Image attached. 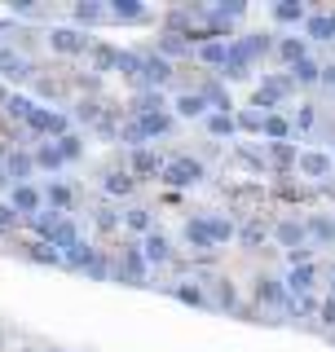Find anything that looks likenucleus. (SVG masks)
Returning a JSON list of instances; mask_svg holds the SVG:
<instances>
[{
    "mask_svg": "<svg viewBox=\"0 0 335 352\" xmlns=\"http://www.w3.org/2000/svg\"><path fill=\"white\" fill-rule=\"evenodd\" d=\"M172 53H185V40H181V36H172V31H168V36L159 40V58H172Z\"/></svg>",
    "mask_w": 335,
    "mask_h": 352,
    "instance_id": "obj_48",
    "label": "nucleus"
},
{
    "mask_svg": "<svg viewBox=\"0 0 335 352\" xmlns=\"http://www.w3.org/2000/svg\"><path fill=\"white\" fill-rule=\"evenodd\" d=\"M314 282H318V264H305V269H292L287 273V282H283V291L292 295H300V300H309V291H314Z\"/></svg>",
    "mask_w": 335,
    "mask_h": 352,
    "instance_id": "obj_10",
    "label": "nucleus"
},
{
    "mask_svg": "<svg viewBox=\"0 0 335 352\" xmlns=\"http://www.w3.org/2000/svg\"><path fill=\"white\" fill-rule=\"evenodd\" d=\"M331 40H335V14H331Z\"/></svg>",
    "mask_w": 335,
    "mask_h": 352,
    "instance_id": "obj_60",
    "label": "nucleus"
},
{
    "mask_svg": "<svg viewBox=\"0 0 335 352\" xmlns=\"http://www.w3.org/2000/svg\"><path fill=\"white\" fill-rule=\"evenodd\" d=\"M256 300H261L265 308H274V313H292V317L300 313L296 300L283 291V282H278V278H261V282H256Z\"/></svg>",
    "mask_w": 335,
    "mask_h": 352,
    "instance_id": "obj_3",
    "label": "nucleus"
},
{
    "mask_svg": "<svg viewBox=\"0 0 335 352\" xmlns=\"http://www.w3.org/2000/svg\"><path fill=\"white\" fill-rule=\"evenodd\" d=\"M58 154H62V163L66 159H80V154H84V141L75 137V132H66V137H58Z\"/></svg>",
    "mask_w": 335,
    "mask_h": 352,
    "instance_id": "obj_39",
    "label": "nucleus"
},
{
    "mask_svg": "<svg viewBox=\"0 0 335 352\" xmlns=\"http://www.w3.org/2000/svg\"><path fill=\"white\" fill-rule=\"evenodd\" d=\"M318 80L327 84V88H335V62H331V66H322V71H318Z\"/></svg>",
    "mask_w": 335,
    "mask_h": 352,
    "instance_id": "obj_57",
    "label": "nucleus"
},
{
    "mask_svg": "<svg viewBox=\"0 0 335 352\" xmlns=\"http://www.w3.org/2000/svg\"><path fill=\"white\" fill-rule=\"evenodd\" d=\"M261 124H265V115H256V110H243L234 119V128H243V132H261Z\"/></svg>",
    "mask_w": 335,
    "mask_h": 352,
    "instance_id": "obj_47",
    "label": "nucleus"
},
{
    "mask_svg": "<svg viewBox=\"0 0 335 352\" xmlns=\"http://www.w3.org/2000/svg\"><path fill=\"white\" fill-rule=\"evenodd\" d=\"M31 163H36V168H49V172H58V168H62V154H58V146H36V154H31Z\"/></svg>",
    "mask_w": 335,
    "mask_h": 352,
    "instance_id": "obj_34",
    "label": "nucleus"
},
{
    "mask_svg": "<svg viewBox=\"0 0 335 352\" xmlns=\"http://www.w3.org/2000/svg\"><path fill=\"white\" fill-rule=\"evenodd\" d=\"M261 132H265L270 141H292V119H287V115H265Z\"/></svg>",
    "mask_w": 335,
    "mask_h": 352,
    "instance_id": "obj_24",
    "label": "nucleus"
},
{
    "mask_svg": "<svg viewBox=\"0 0 335 352\" xmlns=\"http://www.w3.org/2000/svg\"><path fill=\"white\" fill-rule=\"evenodd\" d=\"M296 124H300V128H305V132H309V128H314V124H318V115H314V106H300V115H296Z\"/></svg>",
    "mask_w": 335,
    "mask_h": 352,
    "instance_id": "obj_53",
    "label": "nucleus"
},
{
    "mask_svg": "<svg viewBox=\"0 0 335 352\" xmlns=\"http://www.w3.org/2000/svg\"><path fill=\"white\" fill-rule=\"evenodd\" d=\"M247 66H252L247 40H230V58H225V66H221V75H225V80H243V75H247Z\"/></svg>",
    "mask_w": 335,
    "mask_h": 352,
    "instance_id": "obj_9",
    "label": "nucleus"
},
{
    "mask_svg": "<svg viewBox=\"0 0 335 352\" xmlns=\"http://www.w3.org/2000/svg\"><path fill=\"white\" fill-rule=\"evenodd\" d=\"M270 159L278 163V168H296V159H300V150L292 146V141H270Z\"/></svg>",
    "mask_w": 335,
    "mask_h": 352,
    "instance_id": "obj_30",
    "label": "nucleus"
},
{
    "mask_svg": "<svg viewBox=\"0 0 335 352\" xmlns=\"http://www.w3.org/2000/svg\"><path fill=\"white\" fill-rule=\"evenodd\" d=\"M296 168L309 176V181H327L331 176V154H322V150H305L296 159Z\"/></svg>",
    "mask_w": 335,
    "mask_h": 352,
    "instance_id": "obj_11",
    "label": "nucleus"
},
{
    "mask_svg": "<svg viewBox=\"0 0 335 352\" xmlns=\"http://www.w3.org/2000/svg\"><path fill=\"white\" fill-rule=\"evenodd\" d=\"M176 115H181V119H199V115H207L203 93H185V97H176Z\"/></svg>",
    "mask_w": 335,
    "mask_h": 352,
    "instance_id": "obj_26",
    "label": "nucleus"
},
{
    "mask_svg": "<svg viewBox=\"0 0 335 352\" xmlns=\"http://www.w3.org/2000/svg\"><path fill=\"white\" fill-rule=\"evenodd\" d=\"M0 80H14V84L31 80L27 58H22V53H14V49H0Z\"/></svg>",
    "mask_w": 335,
    "mask_h": 352,
    "instance_id": "obj_13",
    "label": "nucleus"
},
{
    "mask_svg": "<svg viewBox=\"0 0 335 352\" xmlns=\"http://www.w3.org/2000/svg\"><path fill=\"white\" fill-rule=\"evenodd\" d=\"M124 225L132 229V234H150V212H146V207H137V212L124 216Z\"/></svg>",
    "mask_w": 335,
    "mask_h": 352,
    "instance_id": "obj_45",
    "label": "nucleus"
},
{
    "mask_svg": "<svg viewBox=\"0 0 335 352\" xmlns=\"http://www.w3.org/2000/svg\"><path fill=\"white\" fill-rule=\"evenodd\" d=\"M115 71L137 80V75H141V53H119V58H115Z\"/></svg>",
    "mask_w": 335,
    "mask_h": 352,
    "instance_id": "obj_41",
    "label": "nucleus"
},
{
    "mask_svg": "<svg viewBox=\"0 0 335 352\" xmlns=\"http://www.w3.org/2000/svg\"><path fill=\"white\" fill-rule=\"evenodd\" d=\"M207 132L212 137H234V132H238L234 128V115H207Z\"/></svg>",
    "mask_w": 335,
    "mask_h": 352,
    "instance_id": "obj_40",
    "label": "nucleus"
},
{
    "mask_svg": "<svg viewBox=\"0 0 335 352\" xmlns=\"http://www.w3.org/2000/svg\"><path fill=\"white\" fill-rule=\"evenodd\" d=\"M163 172V159H154L150 150H132V181H137V176H159Z\"/></svg>",
    "mask_w": 335,
    "mask_h": 352,
    "instance_id": "obj_21",
    "label": "nucleus"
},
{
    "mask_svg": "<svg viewBox=\"0 0 335 352\" xmlns=\"http://www.w3.org/2000/svg\"><path fill=\"white\" fill-rule=\"evenodd\" d=\"M80 119H88V124H97V119H102V110H97V102H80Z\"/></svg>",
    "mask_w": 335,
    "mask_h": 352,
    "instance_id": "obj_54",
    "label": "nucleus"
},
{
    "mask_svg": "<svg viewBox=\"0 0 335 352\" xmlns=\"http://www.w3.org/2000/svg\"><path fill=\"white\" fill-rule=\"evenodd\" d=\"M27 260H36V264H62V256L49 247V242H27V251H22Z\"/></svg>",
    "mask_w": 335,
    "mask_h": 352,
    "instance_id": "obj_32",
    "label": "nucleus"
},
{
    "mask_svg": "<svg viewBox=\"0 0 335 352\" xmlns=\"http://www.w3.org/2000/svg\"><path fill=\"white\" fill-rule=\"evenodd\" d=\"M331 273H335V264H331Z\"/></svg>",
    "mask_w": 335,
    "mask_h": 352,
    "instance_id": "obj_61",
    "label": "nucleus"
},
{
    "mask_svg": "<svg viewBox=\"0 0 335 352\" xmlns=\"http://www.w3.org/2000/svg\"><path fill=\"white\" fill-rule=\"evenodd\" d=\"M106 18V5H97V0H80V5L71 9V27H93V22H102Z\"/></svg>",
    "mask_w": 335,
    "mask_h": 352,
    "instance_id": "obj_17",
    "label": "nucleus"
},
{
    "mask_svg": "<svg viewBox=\"0 0 335 352\" xmlns=\"http://www.w3.org/2000/svg\"><path fill=\"white\" fill-rule=\"evenodd\" d=\"M305 36L309 40H331V14H305Z\"/></svg>",
    "mask_w": 335,
    "mask_h": 352,
    "instance_id": "obj_28",
    "label": "nucleus"
},
{
    "mask_svg": "<svg viewBox=\"0 0 335 352\" xmlns=\"http://www.w3.org/2000/svg\"><path fill=\"white\" fill-rule=\"evenodd\" d=\"M115 137H119V141H124V146H132V150H146V137H141V128H137V124H132V119H128V124H124V128H115Z\"/></svg>",
    "mask_w": 335,
    "mask_h": 352,
    "instance_id": "obj_38",
    "label": "nucleus"
},
{
    "mask_svg": "<svg viewBox=\"0 0 335 352\" xmlns=\"http://www.w3.org/2000/svg\"><path fill=\"white\" fill-rule=\"evenodd\" d=\"M185 242H190V247H199V251L212 247V234H207L203 220H190V225H185Z\"/></svg>",
    "mask_w": 335,
    "mask_h": 352,
    "instance_id": "obj_33",
    "label": "nucleus"
},
{
    "mask_svg": "<svg viewBox=\"0 0 335 352\" xmlns=\"http://www.w3.org/2000/svg\"><path fill=\"white\" fill-rule=\"evenodd\" d=\"M141 115H163V93H154V88H141L137 102H132V119Z\"/></svg>",
    "mask_w": 335,
    "mask_h": 352,
    "instance_id": "obj_20",
    "label": "nucleus"
},
{
    "mask_svg": "<svg viewBox=\"0 0 335 352\" xmlns=\"http://www.w3.org/2000/svg\"><path fill=\"white\" fill-rule=\"evenodd\" d=\"M216 300L225 304V308H234V286L230 282H221V291H216Z\"/></svg>",
    "mask_w": 335,
    "mask_h": 352,
    "instance_id": "obj_56",
    "label": "nucleus"
},
{
    "mask_svg": "<svg viewBox=\"0 0 335 352\" xmlns=\"http://www.w3.org/2000/svg\"><path fill=\"white\" fill-rule=\"evenodd\" d=\"M93 256H97V247H88V242H75L71 251H62V264H66V269H88V264H93Z\"/></svg>",
    "mask_w": 335,
    "mask_h": 352,
    "instance_id": "obj_23",
    "label": "nucleus"
},
{
    "mask_svg": "<svg viewBox=\"0 0 335 352\" xmlns=\"http://www.w3.org/2000/svg\"><path fill=\"white\" fill-rule=\"evenodd\" d=\"M102 190L115 194V198H128L132 190H137V181H132L128 172H110V176H102Z\"/></svg>",
    "mask_w": 335,
    "mask_h": 352,
    "instance_id": "obj_25",
    "label": "nucleus"
},
{
    "mask_svg": "<svg viewBox=\"0 0 335 352\" xmlns=\"http://www.w3.org/2000/svg\"><path fill=\"white\" fill-rule=\"evenodd\" d=\"M137 251H141V260H146V264H168V260H172V242H168L163 234H146Z\"/></svg>",
    "mask_w": 335,
    "mask_h": 352,
    "instance_id": "obj_14",
    "label": "nucleus"
},
{
    "mask_svg": "<svg viewBox=\"0 0 335 352\" xmlns=\"http://www.w3.org/2000/svg\"><path fill=\"white\" fill-rule=\"evenodd\" d=\"M274 22H305V5H296V0H278V5H274Z\"/></svg>",
    "mask_w": 335,
    "mask_h": 352,
    "instance_id": "obj_35",
    "label": "nucleus"
},
{
    "mask_svg": "<svg viewBox=\"0 0 335 352\" xmlns=\"http://www.w3.org/2000/svg\"><path fill=\"white\" fill-rule=\"evenodd\" d=\"M159 176H163L168 185H176V190H185V185H199L207 172H203V163H199V159H185V154H181V159H168Z\"/></svg>",
    "mask_w": 335,
    "mask_h": 352,
    "instance_id": "obj_1",
    "label": "nucleus"
},
{
    "mask_svg": "<svg viewBox=\"0 0 335 352\" xmlns=\"http://www.w3.org/2000/svg\"><path fill=\"white\" fill-rule=\"evenodd\" d=\"M88 49H93V58H97V71H110L115 58H119V49H110V44H88Z\"/></svg>",
    "mask_w": 335,
    "mask_h": 352,
    "instance_id": "obj_43",
    "label": "nucleus"
},
{
    "mask_svg": "<svg viewBox=\"0 0 335 352\" xmlns=\"http://www.w3.org/2000/svg\"><path fill=\"white\" fill-rule=\"evenodd\" d=\"M234 234H238V242H243V247H261V242H265V225H256V220H252V225L234 229Z\"/></svg>",
    "mask_w": 335,
    "mask_h": 352,
    "instance_id": "obj_42",
    "label": "nucleus"
},
{
    "mask_svg": "<svg viewBox=\"0 0 335 352\" xmlns=\"http://www.w3.org/2000/svg\"><path fill=\"white\" fill-rule=\"evenodd\" d=\"M172 295H176L181 304H194V308H203V304H207V295L199 291V286H172Z\"/></svg>",
    "mask_w": 335,
    "mask_h": 352,
    "instance_id": "obj_44",
    "label": "nucleus"
},
{
    "mask_svg": "<svg viewBox=\"0 0 335 352\" xmlns=\"http://www.w3.org/2000/svg\"><path fill=\"white\" fill-rule=\"evenodd\" d=\"M36 137H66V115L62 110H44V106H31V115L22 119Z\"/></svg>",
    "mask_w": 335,
    "mask_h": 352,
    "instance_id": "obj_2",
    "label": "nucleus"
},
{
    "mask_svg": "<svg viewBox=\"0 0 335 352\" xmlns=\"http://www.w3.org/2000/svg\"><path fill=\"white\" fill-rule=\"evenodd\" d=\"M305 234H314L318 242H335V220L318 216V220H309V225H305Z\"/></svg>",
    "mask_w": 335,
    "mask_h": 352,
    "instance_id": "obj_36",
    "label": "nucleus"
},
{
    "mask_svg": "<svg viewBox=\"0 0 335 352\" xmlns=\"http://www.w3.org/2000/svg\"><path fill=\"white\" fill-rule=\"evenodd\" d=\"M5 97H9V93H5V84H0V106H5Z\"/></svg>",
    "mask_w": 335,
    "mask_h": 352,
    "instance_id": "obj_59",
    "label": "nucleus"
},
{
    "mask_svg": "<svg viewBox=\"0 0 335 352\" xmlns=\"http://www.w3.org/2000/svg\"><path fill=\"white\" fill-rule=\"evenodd\" d=\"M88 44L93 40H88V31H80V27H53L49 31V49L53 53H71L75 58V53H88Z\"/></svg>",
    "mask_w": 335,
    "mask_h": 352,
    "instance_id": "obj_4",
    "label": "nucleus"
},
{
    "mask_svg": "<svg viewBox=\"0 0 335 352\" xmlns=\"http://www.w3.org/2000/svg\"><path fill=\"white\" fill-rule=\"evenodd\" d=\"M44 242H49V247H53V251L62 256V251H71L75 242H80V229H75V220H71V216H62L58 225L49 229V238H44Z\"/></svg>",
    "mask_w": 335,
    "mask_h": 352,
    "instance_id": "obj_12",
    "label": "nucleus"
},
{
    "mask_svg": "<svg viewBox=\"0 0 335 352\" xmlns=\"http://www.w3.org/2000/svg\"><path fill=\"white\" fill-rule=\"evenodd\" d=\"M203 225H207V234H212V247H221V242L234 238V220L230 216H207Z\"/></svg>",
    "mask_w": 335,
    "mask_h": 352,
    "instance_id": "obj_27",
    "label": "nucleus"
},
{
    "mask_svg": "<svg viewBox=\"0 0 335 352\" xmlns=\"http://www.w3.org/2000/svg\"><path fill=\"white\" fill-rule=\"evenodd\" d=\"M9 207H14L18 216H36L40 207H44L40 185H14V190H9Z\"/></svg>",
    "mask_w": 335,
    "mask_h": 352,
    "instance_id": "obj_8",
    "label": "nucleus"
},
{
    "mask_svg": "<svg viewBox=\"0 0 335 352\" xmlns=\"http://www.w3.org/2000/svg\"><path fill=\"white\" fill-rule=\"evenodd\" d=\"M31 106H36V102H27V97H5V115H14V119H27L31 115Z\"/></svg>",
    "mask_w": 335,
    "mask_h": 352,
    "instance_id": "obj_46",
    "label": "nucleus"
},
{
    "mask_svg": "<svg viewBox=\"0 0 335 352\" xmlns=\"http://www.w3.org/2000/svg\"><path fill=\"white\" fill-rule=\"evenodd\" d=\"M40 198L49 203V212L66 216V212H71V203H75V190H71V185H62V181H53L49 190H40Z\"/></svg>",
    "mask_w": 335,
    "mask_h": 352,
    "instance_id": "obj_15",
    "label": "nucleus"
},
{
    "mask_svg": "<svg viewBox=\"0 0 335 352\" xmlns=\"http://www.w3.org/2000/svg\"><path fill=\"white\" fill-rule=\"evenodd\" d=\"M97 225H102V229H115V225H119V216L110 212V207H102V212H97Z\"/></svg>",
    "mask_w": 335,
    "mask_h": 352,
    "instance_id": "obj_55",
    "label": "nucleus"
},
{
    "mask_svg": "<svg viewBox=\"0 0 335 352\" xmlns=\"http://www.w3.org/2000/svg\"><path fill=\"white\" fill-rule=\"evenodd\" d=\"M84 273H88V278H97V282H106V278H110V264H106L102 256H93V264H88Z\"/></svg>",
    "mask_w": 335,
    "mask_h": 352,
    "instance_id": "obj_51",
    "label": "nucleus"
},
{
    "mask_svg": "<svg viewBox=\"0 0 335 352\" xmlns=\"http://www.w3.org/2000/svg\"><path fill=\"white\" fill-rule=\"evenodd\" d=\"M199 58L221 71V66H225V58H230V40H207V44H199Z\"/></svg>",
    "mask_w": 335,
    "mask_h": 352,
    "instance_id": "obj_22",
    "label": "nucleus"
},
{
    "mask_svg": "<svg viewBox=\"0 0 335 352\" xmlns=\"http://www.w3.org/2000/svg\"><path fill=\"white\" fill-rule=\"evenodd\" d=\"M141 84L146 88H154V93H159V88L172 80V62L168 58H159V53H141V75H137Z\"/></svg>",
    "mask_w": 335,
    "mask_h": 352,
    "instance_id": "obj_5",
    "label": "nucleus"
},
{
    "mask_svg": "<svg viewBox=\"0 0 335 352\" xmlns=\"http://www.w3.org/2000/svg\"><path fill=\"white\" fill-rule=\"evenodd\" d=\"M110 18H119V22H146L150 18V9L141 5V0H110Z\"/></svg>",
    "mask_w": 335,
    "mask_h": 352,
    "instance_id": "obj_16",
    "label": "nucleus"
},
{
    "mask_svg": "<svg viewBox=\"0 0 335 352\" xmlns=\"http://www.w3.org/2000/svg\"><path fill=\"white\" fill-rule=\"evenodd\" d=\"M322 322H327V326H335V300H327V304H322Z\"/></svg>",
    "mask_w": 335,
    "mask_h": 352,
    "instance_id": "obj_58",
    "label": "nucleus"
},
{
    "mask_svg": "<svg viewBox=\"0 0 335 352\" xmlns=\"http://www.w3.org/2000/svg\"><path fill=\"white\" fill-rule=\"evenodd\" d=\"M243 9H247V5H243V0H225V5H216V9H212V14H216V18H225V22H230V18H238V14H243Z\"/></svg>",
    "mask_w": 335,
    "mask_h": 352,
    "instance_id": "obj_49",
    "label": "nucleus"
},
{
    "mask_svg": "<svg viewBox=\"0 0 335 352\" xmlns=\"http://www.w3.org/2000/svg\"><path fill=\"white\" fill-rule=\"evenodd\" d=\"M58 212H49V207H40V216H31V229H36V238H49V229L58 225Z\"/></svg>",
    "mask_w": 335,
    "mask_h": 352,
    "instance_id": "obj_37",
    "label": "nucleus"
},
{
    "mask_svg": "<svg viewBox=\"0 0 335 352\" xmlns=\"http://www.w3.org/2000/svg\"><path fill=\"white\" fill-rule=\"evenodd\" d=\"M274 238L283 242L287 251H296V247H305V238H309V234H305V225H300V220H283V225L274 229Z\"/></svg>",
    "mask_w": 335,
    "mask_h": 352,
    "instance_id": "obj_19",
    "label": "nucleus"
},
{
    "mask_svg": "<svg viewBox=\"0 0 335 352\" xmlns=\"http://www.w3.org/2000/svg\"><path fill=\"white\" fill-rule=\"evenodd\" d=\"M318 71H322V66H318L314 58H300V62L292 66V75H287V80H292V84H314Z\"/></svg>",
    "mask_w": 335,
    "mask_h": 352,
    "instance_id": "obj_31",
    "label": "nucleus"
},
{
    "mask_svg": "<svg viewBox=\"0 0 335 352\" xmlns=\"http://www.w3.org/2000/svg\"><path fill=\"white\" fill-rule=\"evenodd\" d=\"M132 124H137L141 128V137H168V132H172V115H168V110H163V115H141V119H132Z\"/></svg>",
    "mask_w": 335,
    "mask_h": 352,
    "instance_id": "obj_18",
    "label": "nucleus"
},
{
    "mask_svg": "<svg viewBox=\"0 0 335 352\" xmlns=\"http://www.w3.org/2000/svg\"><path fill=\"white\" fill-rule=\"evenodd\" d=\"M287 260H292V269H305V264H314V247H296V251H287Z\"/></svg>",
    "mask_w": 335,
    "mask_h": 352,
    "instance_id": "obj_50",
    "label": "nucleus"
},
{
    "mask_svg": "<svg viewBox=\"0 0 335 352\" xmlns=\"http://www.w3.org/2000/svg\"><path fill=\"white\" fill-rule=\"evenodd\" d=\"M274 49H278V58H283V62H300V58H309V49H305V40H296V36H287V40H278L274 44Z\"/></svg>",
    "mask_w": 335,
    "mask_h": 352,
    "instance_id": "obj_29",
    "label": "nucleus"
},
{
    "mask_svg": "<svg viewBox=\"0 0 335 352\" xmlns=\"http://www.w3.org/2000/svg\"><path fill=\"white\" fill-rule=\"evenodd\" d=\"M146 273H150V264L141 260V251H137V247H128V251H124V260H119V269H115V278L124 282V286H146Z\"/></svg>",
    "mask_w": 335,
    "mask_h": 352,
    "instance_id": "obj_7",
    "label": "nucleus"
},
{
    "mask_svg": "<svg viewBox=\"0 0 335 352\" xmlns=\"http://www.w3.org/2000/svg\"><path fill=\"white\" fill-rule=\"evenodd\" d=\"M18 220H22V216L14 212V207H9V203H0V229H14Z\"/></svg>",
    "mask_w": 335,
    "mask_h": 352,
    "instance_id": "obj_52",
    "label": "nucleus"
},
{
    "mask_svg": "<svg viewBox=\"0 0 335 352\" xmlns=\"http://www.w3.org/2000/svg\"><path fill=\"white\" fill-rule=\"evenodd\" d=\"M0 172H5L9 185H31V172H36V163H31V154H22V150H5V159H0Z\"/></svg>",
    "mask_w": 335,
    "mask_h": 352,
    "instance_id": "obj_6",
    "label": "nucleus"
}]
</instances>
